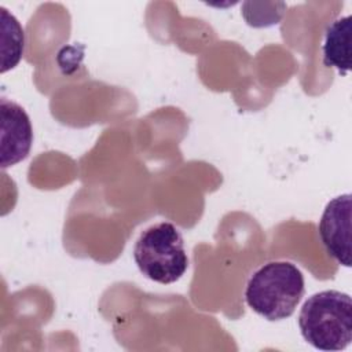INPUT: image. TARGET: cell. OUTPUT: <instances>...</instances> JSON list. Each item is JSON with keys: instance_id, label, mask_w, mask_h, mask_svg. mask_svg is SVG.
Wrapping results in <instances>:
<instances>
[{"instance_id": "obj_1", "label": "cell", "mask_w": 352, "mask_h": 352, "mask_svg": "<svg viewBox=\"0 0 352 352\" xmlns=\"http://www.w3.org/2000/svg\"><path fill=\"white\" fill-rule=\"evenodd\" d=\"M305 293L302 272L290 261H270L256 270L245 289L248 305L267 320L293 315Z\"/></svg>"}, {"instance_id": "obj_2", "label": "cell", "mask_w": 352, "mask_h": 352, "mask_svg": "<svg viewBox=\"0 0 352 352\" xmlns=\"http://www.w3.org/2000/svg\"><path fill=\"white\" fill-rule=\"evenodd\" d=\"M298 327L304 340L320 351H342L352 341V300L338 290L312 294L301 307Z\"/></svg>"}, {"instance_id": "obj_3", "label": "cell", "mask_w": 352, "mask_h": 352, "mask_svg": "<svg viewBox=\"0 0 352 352\" xmlns=\"http://www.w3.org/2000/svg\"><path fill=\"white\" fill-rule=\"evenodd\" d=\"M133 258L146 278L162 285L179 280L188 268L182 232L169 221L150 226L139 235Z\"/></svg>"}, {"instance_id": "obj_4", "label": "cell", "mask_w": 352, "mask_h": 352, "mask_svg": "<svg viewBox=\"0 0 352 352\" xmlns=\"http://www.w3.org/2000/svg\"><path fill=\"white\" fill-rule=\"evenodd\" d=\"M351 194L338 195L326 205L319 221L323 246L344 267H351Z\"/></svg>"}, {"instance_id": "obj_5", "label": "cell", "mask_w": 352, "mask_h": 352, "mask_svg": "<svg viewBox=\"0 0 352 352\" xmlns=\"http://www.w3.org/2000/svg\"><path fill=\"white\" fill-rule=\"evenodd\" d=\"M1 168L12 166L25 160L33 142V129L26 111L6 98H1Z\"/></svg>"}, {"instance_id": "obj_6", "label": "cell", "mask_w": 352, "mask_h": 352, "mask_svg": "<svg viewBox=\"0 0 352 352\" xmlns=\"http://www.w3.org/2000/svg\"><path fill=\"white\" fill-rule=\"evenodd\" d=\"M351 15L333 21L326 30L323 43V63L327 67H336L340 74L351 70Z\"/></svg>"}, {"instance_id": "obj_7", "label": "cell", "mask_w": 352, "mask_h": 352, "mask_svg": "<svg viewBox=\"0 0 352 352\" xmlns=\"http://www.w3.org/2000/svg\"><path fill=\"white\" fill-rule=\"evenodd\" d=\"M1 11V32H3V62H1V73L15 67L22 58L23 54V29L18 19L10 14L4 7Z\"/></svg>"}]
</instances>
